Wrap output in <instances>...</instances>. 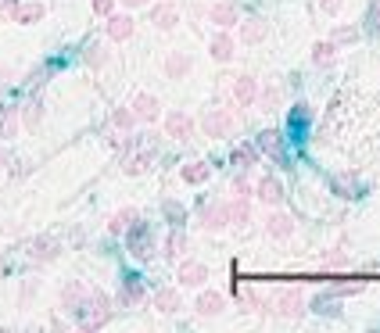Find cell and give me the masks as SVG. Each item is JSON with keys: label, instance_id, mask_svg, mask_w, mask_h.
Returning <instances> with one entry per match:
<instances>
[{"label": "cell", "instance_id": "6da1fadb", "mask_svg": "<svg viewBox=\"0 0 380 333\" xmlns=\"http://www.w3.org/2000/svg\"><path fill=\"white\" fill-rule=\"evenodd\" d=\"M194 11L219 29H234L241 22V8L234 0H194Z\"/></svg>", "mask_w": 380, "mask_h": 333}, {"label": "cell", "instance_id": "7a4b0ae2", "mask_svg": "<svg viewBox=\"0 0 380 333\" xmlns=\"http://www.w3.org/2000/svg\"><path fill=\"white\" fill-rule=\"evenodd\" d=\"M115 316V305H112V298L104 294V290H90L87 294V305H83V316L76 319L83 330H97V326H104Z\"/></svg>", "mask_w": 380, "mask_h": 333}, {"label": "cell", "instance_id": "3957f363", "mask_svg": "<svg viewBox=\"0 0 380 333\" xmlns=\"http://www.w3.org/2000/svg\"><path fill=\"white\" fill-rule=\"evenodd\" d=\"M269 308H273V316H280V319H302L305 316V294H302V287H284L277 290V294L269 298Z\"/></svg>", "mask_w": 380, "mask_h": 333}, {"label": "cell", "instance_id": "277c9868", "mask_svg": "<svg viewBox=\"0 0 380 333\" xmlns=\"http://www.w3.org/2000/svg\"><path fill=\"white\" fill-rule=\"evenodd\" d=\"M230 129H234V115H230L226 108H208L201 115V133L205 136H230Z\"/></svg>", "mask_w": 380, "mask_h": 333}, {"label": "cell", "instance_id": "5b68a950", "mask_svg": "<svg viewBox=\"0 0 380 333\" xmlns=\"http://www.w3.org/2000/svg\"><path fill=\"white\" fill-rule=\"evenodd\" d=\"M87 294H90V290H87V283H83V280H72V283H65V290H61V305H65V312H69V316H83V305H87Z\"/></svg>", "mask_w": 380, "mask_h": 333}, {"label": "cell", "instance_id": "8992f818", "mask_svg": "<svg viewBox=\"0 0 380 333\" xmlns=\"http://www.w3.org/2000/svg\"><path fill=\"white\" fill-rule=\"evenodd\" d=\"M133 118L144 122V126H147V122H158V118H162L158 97H155V93H137V97H133Z\"/></svg>", "mask_w": 380, "mask_h": 333}, {"label": "cell", "instance_id": "52a82bcc", "mask_svg": "<svg viewBox=\"0 0 380 333\" xmlns=\"http://www.w3.org/2000/svg\"><path fill=\"white\" fill-rule=\"evenodd\" d=\"M165 136L190 140V136H194V118H190L187 111H169L165 115Z\"/></svg>", "mask_w": 380, "mask_h": 333}, {"label": "cell", "instance_id": "ba28073f", "mask_svg": "<svg viewBox=\"0 0 380 333\" xmlns=\"http://www.w3.org/2000/svg\"><path fill=\"white\" fill-rule=\"evenodd\" d=\"M133 29H137V22H133V15H108V22H104V33H108V39H115V44H122V39H130L133 36Z\"/></svg>", "mask_w": 380, "mask_h": 333}, {"label": "cell", "instance_id": "9c48e42d", "mask_svg": "<svg viewBox=\"0 0 380 333\" xmlns=\"http://www.w3.org/2000/svg\"><path fill=\"white\" fill-rule=\"evenodd\" d=\"M226 226H230V219H226V201H219V204H205V208H201V230L219 233V230H226Z\"/></svg>", "mask_w": 380, "mask_h": 333}, {"label": "cell", "instance_id": "30bf717a", "mask_svg": "<svg viewBox=\"0 0 380 333\" xmlns=\"http://www.w3.org/2000/svg\"><path fill=\"white\" fill-rule=\"evenodd\" d=\"M266 233H269L273 240H291V237H294V215L273 212V215L266 219Z\"/></svg>", "mask_w": 380, "mask_h": 333}, {"label": "cell", "instance_id": "8fae6325", "mask_svg": "<svg viewBox=\"0 0 380 333\" xmlns=\"http://www.w3.org/2000/svg\"><path fill=\"white\" fill-rule=\"evenodd\" d=\"M58 258V240L54 237H36L33 244H29V262L33 265H47V262H54Z\"/></svg>", "mask_w": 380, "mask_h": 333}, {"label": "cell", "instance_id": "7c38bea8", "mask_svg": "<svg viewBox=\"0 0 380 333\" xmlns=\"http://www.w3.org/2000/svg\"><path fill=\"white\" fill-rule=\"evenodd\" d=\"M255 97H259V79H255V75H237V82H234V100L241 104V108H251V104H255Z\"/></svg>", "mask_w": 380, "mask_h": 333}, {"label": "cell", "instance_id": "4fadbf2b", "mask_svg": "<svg viewBox=\"0 0 380 333\" xmlns=\"http://www.w3.org/2000/svg\"><path fill=\"white\" fill-rule=\"evenodd\" d=\"M130 251H133V258H140V262H147V258H151V251H155L151 233H147L140 222H137L133 230H130Z\"/></svg>", "mask_w": 380, "mask_h": 333}, {"label": "cell", "instance_id": "5bb4252c", "mask_svg": "<svg viewBox=\"0 0 380 333\" xmlns=\"http://www.w3.org/2000/svg\"><path fill=\"white\" fill-rule=\"evenodd\" d=\"M255 197H259L262 204H280V201H284V183H280L277 176H262L259 186H255Z\"/></svg>", "mask_w": 380, "mask_h": 333}, {"label": "cell", "instance_id": "9a60e30c", "mask_svg": "<svg viewBox=\"0 0 380 333\" xmlns=\"http://www.w3.org/2000/svg\"><path fill=\"white\" fill-rule=\"evenodd\" d=\"M176 280H180L183 287H205V280H208V269H205L201 262H180V269H176Z\"/></svg>", "mask_w": 380, "mask_h": 333}, {"label": "cell", "instance_id": "2e32d148", "mask_svg": "<svg viewBox=\"0 0 380 333\" xmlns=\"http://www.w3.org/2000/svg\"><path fill=\"white\" fill-rule=\"evenodd\" d=\"M151 22H155V29H162V33L176 29V22H180V11L173 8V0H162L158 8H151Z\"/></svg>", "mask_w": 380, "mask_h": 333}, {"label": "cell", "instance_id": "e0dca14e", "mask_svg": "<svg viewBox=\"0 0 380 333\" xmlns=\"http://www.w3.org/2000/svg\"><path fill=\"white\" fill-rule=\"evenodd\" d=\"M137 222H140V212H137V208H119V212L108 219V230H112L115 237H122V233H130Z\"/></svg>", "mask_w": 380, "mask_h": 333}, {"label": "cell", "instance_id": "ac0fdd59", "mask_svg": "<svg viewBox=\"0 0 380 333\" xmlns=\"http://www.w3.org/2000/svg\"><path fill=\"white\" fill-rule=\"evenodd\" d=\"M266 33H269V22H266L262 15H255V18H248V22L241 26V39H244L248 47H255V44H262V39H266Z\"/></svg>", "mask_w": 380, "mask_h": 333}, {"label": "cell", "instance_id": "d6986e66", "mask_svg": "<svg viewBox=\"0 0 380 333\" xmlns=\"http://www.w3.org/2000/svg\"><path fill=\"white\" fill-rule=\"evenodd\" d=\"M198 316H205V319H212V316H219V312L226 308V298L223 294H216V290H205V294H198Z\"/></svg>", "mask_w": 380, "mask_h": 333}, {"label": "cell", "instance_id": "ffe728a7", "mask_svg": "<svg viewBox=\"0 0 380 333\" xmlns=\"http://www.w3.org/2000/svg\"><path fill=\"white\" fill-rule=\"evenodd\" d=\"M190 69H194V61H190L187 54H180V51H173V54L165 57V75L169 79H187Z\"/></svg>", "mask_w": 380, "mask_h": 333}, {"label": "cell", "instance_id": "44dd1931", "mask_svg": "<svg viewBox=\"0 0 380 333\" xmlns=\"http://www.w3.org/2000/svg\"><path fill=\"white\" fill-rule=\"evenodd\" d=\"M155 308H158V312H165V316H176V312L183 308L180 290H173V287H162L158 294H155Z\"/></svg>", "mask_w": 380, "mask_h": 333}, {"label": "cell", "instance_id": "7402d4cb", "mask_svg": "<svg viewBox=\"0 0 380 333\" xmlns=\"http://www.w3.org/2000/svg\"><path fill=\"white\" fill-rule=\"evenodd\" d=\"M234 54H237V44H234V36L223 29V33L212 39V57L219 61V65H226V61H234Z\"/></svg>", "mask_w": 380, "mask_h": 333}, {"label": "cell", "instance_id": "603a6c76", "mask_svg": "<svg viewBox=\"0 0 380 333\" xmlns=\"http://www.w3.org/2000/svg\"><path fill=\"white\" fill-rule=\"evenodd\" d=\"M226 219L234 226H244L251 219V197H230L226 201Z\"/></svg>", "mask_w": 380, "mask_h": 333}, {"label": "cell", "instance_id": "cb8c5ba5", "mask_svg": "<svg viewBox=\"0 0 380 333\" xmlns=\"http://www.w3.org/2000/svg\"><path fill=\"white\" fill-rule=\"evenodd\" d=\"M180 176H183V183H190V186H201V183H208V176H212V165L190 161V165H183V169H180Z\"/></svg>", "mask_w": 380, "mask_h": 333}, {"label": "cell", "instance_id": "d4e9b609", "mask_svg": "<svg viewBox=\"0 0 380 333\" xmlns=\"http://www.w3.org/2000/svg\"><path fill=\"white\" fill-rule=\"evenodd\" d=\"M334 61H337V44H334V39H320V44L312 47V65L330 69Z\"/></svg>", "mask_w": 380, "mask_h": 333}, {"label": "cell", "instance_id": "484cf974", "mask_svg": "<svg viewBox=\"0 0 380 333\" xmlns=\"http://www.w3.org/2000/svg\"><path fill=\"white\" fill-rule=\"evenodd\" d=\"M44 15H47V8H44V4H36V0H33V4H18V11H15V18H11V22H18V26H36Z\"/></svg>", "mask_w": 380, "mask_h": 333}, {"label": "cell", "instance_id": "4316f807", "mask_svg": "<svg viewBox=\"0 0 380 333\" xmlns=\"http://www.w3.org/2000/svg\"><path fill=\"white\" fill-rule=\"evenodd\" d=\"M230 165H237V169H251V165H259V147L241 143V147L230 151Z\"/></svg>", "mask_w": 380, "mask_h": 333}, {"label": "cell", "instance_id": "83f0119b", "mask_svg": "<svg viewBox=\"0 0 380 333\" xmlns=\"http://www.w3.org/2000/svg\"><path fill=\"white\" fill-rule=\"evenodd\" d=\"M259 151H266L269 158L284 161V143H280V133H277V129H266V133H259Z\"/></svg>", "mask_w": 380, "mask_h": 333}, {"label": "cell", "instance_id": "f1b7e54d", "mask_svg": "<svg viewBox=\"0 0 380 333\" xmlns=\"http://www.w3.org/2000/svg\"><path fill=\"white\" fill-rule=\"evenodd\" d=\"M151 161H155V154H151V151H137V154L126 158L122 169H126V176H140V172L151 169Z\"/></svg>", "mask_w": 380, "mask_h": 333}, {"label": "cell", "instance_id": "f546056e", "mask_svg": "<svg viewBox=\"0 0 380 333\" xmlns=\"http://www.w3.org/2000/svg\"><path fill=\"white\" fill-rule=\"evenodd\" d=\"M18 126H22V118H18V108H11V104H4L0 108V136H15L18 133Z\"/></svg>", "mask_w": 380, "mask_h": 333}, {"label": "cell", "instance_id": "4dcf8cb0", "mask_svg": "<svg viewBox=\"0 0 380 333\" xmlns=\"http://www.w3.org/2000/svg\"><path fill=\"white\" fill-rule=\"evenodd\" d=\"M183 251H187V233H183L180 226H176V230H173V233L165 237V258L173 262V258H180Z\"/></svg>", "mask_w": 380, "mask_h": 333}, {"label": "cell", "instance_id": "1f68e13d", "mask_svg": "<svg viewBox=\"0 0 380 333\" xmlns=\"http://www.w3.org/2000/svg\"><path fill=\"white\" fill-rule=\"evenodd\" d=\"M122 301H126V305L144 301V283H140V276H126V283H122Z\"/></svg>", "mask_w": 380, "mask_h": 333}, {"label": "cell", "instance_id": "d6a6232c", "mask_svg": "<svg viewBox=\"0 0 380 333\" xmlns=\"http://www.w3.org/2000/svg\"><path fill=\"white\" fill-rule=\"evenodd\" d=\"M255 104H259L262 111H277V104H280V90H277V87H266V90H259Z\"/></svg>", "mask_w": 380, "mask_h": 333}, {"label": "cell", "instance_id": "836d02e7", "mask_svg": "<svg viewBox=\"0 0 380 333\" xmlns=\"http://www.w3.org/2000/svg\"><path fill=\"white\" fill-rule=\"evenodd\" d=\"M133 122H137V118H133V111H126V108H115V111H112V118H108V126L126 133V129L133 126Z\"/></svg>", "mask_w": 380, "mask_h": 333}, {"label": "cell", "instance_id": "e575fe53", "mask_svg": "<svg viewBox=\"0 0 380 333\" xmlns=\"http://www.w3.org/2000/svg\"><path fill=\"white\" fill-rule=\"evenodd\" d=\"M40 115H44V108H40V100H29L22 111H18V118H22V126H36Z\"/></svg>", "mask_w": 380, "mask_h": 333}, {"label": "cell", "instance_id": "d590c367", "mask_svg": "<svg viewBox=\"0 0 380 333\" xmlns=\"http://www.w3.org/2000/svg\"><path fill=\"white\" fill-rule=\"evenodd\" d=\"M320 265H323V269H348V265H352V258H348L345 251H330V255H323V258H320Z\"/></svg>", "mask_w": 380, "mask_h": 333}, {"label": "cell", "instance_id": "8d00e7d4", "mask_svg": "<svg viewBox=\"0 0 380 333\" xmlns=\"http://www.w3.org/2000/svg\"><path fill=\"white\" fill-rule=\"evenodd\" d=\"M359 39V29L355 26H337L334 29V44H355Z\"/></svg>", "mask_w": 380, "mask_h": 333}, {"label": "cell", "instance_id": "74e56055", "mask_svg": "<svg viewBox=\"0 0 380 333\" xmlns=\"http://www.w3.org/2000/svg\"><path fill=\"white\" fill-rule=\"evenodd\" d=\"M230 190H234V197H255V186H251L244 176H237L234 183H230Z\"/></svg>", "mask_w": 380, "mask_h": 333}, {"label": "cell", "instance_id": "f35d334b", "mask_svg": "<svg viewBox=\"0 0 380 333\" xmlns=\"http://www.w3.org/2000/svg\"><path fill=\"white\" fill-rule=\"evenodd\" d=\"M305 122H309V108H305V104H294V111H291V126L298 129V126H305Z\"/></svg>", "mask_w": 380, "mask_h": 333}, {"label": "cell", "instance_id": "ab89813d", "mask_svg": "<svg viewBox=\"0 0 380 333\" xmlns=\"http://www.w3.org/2000/svg\"><path fill=\"white\" fill-rule=\"evenodd\" d=\"M334 298H352V294H363V283H348V287H334L330 290Z\"/></svg>", "mask_w": 380, "mask_h": 333}, {"label": "cell", "instance_id": "60d3db41", "mask_svg": "<svg viewBox=\"0 0 380 333\" xmlns=\"http://www.w3.org/2000/svg\"><path fill=\"white\" fill-rule=\"evenodd\" d=\"M165 215L180 226V222H183V204H176V201H165Z\"/></svg>", "mask_w": 380, "mask_h": 333}, {"label": "cell", "instance_id": "b9f144b4", "mask_svg": "<svg viewBox=\"0 0 380 333\" xmlns=\"http://www.w3.org/2000/svg\"><path fill=\"white\" fill-rule=\"evenodd\" d=\"M320 8H323L327 15H337V11L345 8V0H320Z\"/></svg>", "mask_w": 380, "mask_h": 333}, {"label": "cell", "instance_id": "7bdbcfd3", "mask_svg": "<svg viewBox=\"0 0 380 333\" xmlns=\"http://www.w3.org/2000/svg\"><path fill=\"white\" fill-rule=\"evenodd\" d=\"M18 4H22V0H0V15H11V18H15Z\"/></svg>", "mask_w": 380, "mask_h": 333}, {"label": "cell", "instance_id": "ee69618b", "mask_svg": "<svg viewBox=\"0 0 380 333\" xmlns=\"http://www.w3.org/2000/svg\"><path fill=\"white\" fill-rule=\"evenodd\" d=\"M112 8H115V0H94V11L97 15H112Z\"/></svg>", "mask_w": 380, "mask_h": 333}, {"label": "cell", "instance_id": "f6af8a7d", "mask_svg": "<svg viewBox=\"0 0 380 333\" xmlns=\"http://www.w3.org/2000/svg\"><path fill=\"white\" fill-rule=\"evenodd\" d=\"M36 287H40L36 280H33V283H26V287H22V294H18V305H26V298H33V294H36Z\"/></svg>", "mask_w": 380, "mask_h": 333}, {"label": "cell", "instance_id": "bcb514c9", "mask_svg": "<svg viewBox=\"0 0 380 333\" xmlns=\"http://www.w3.org/2000/svg\"><path fill=\"white\" fill-rule=\"evenodd\" d=\"M90 65H94V69L104 65V51H101V47H90Z\"/></svg>", "mask_w": 380, "mask_h": 333}, {"label": "cell", "instance_id": "7dc6e473", "mask_svg": "<svg viewBox=\"0 0 380 333\" xmlns=\"http://www.w3.org/2000/svg\"><path fill=\"white\" fill-rule=\"evenodd\" d=\"M373 22H377V29H380V0H373Z\"/></svg>", "mask_w": 380, "mask_h": 333}, {"label": "cell", "instance_id": "c3c4849f", "mask_svg": "<svg viewBox=\"0 0 380 333\" xmlns=\"http://www.w3.org/2000/svg\"><path fill=\"white\" fill-rule=\"evenodd\" d=\"M122 4H126V8H144L147 0H122Z\"/></svg>", "mask_w": 380, "mask_h": 333}, {"label": "cell", "instance_id": "681fc988", "mask_svg": "<svg viewBox=\"0 0 380 333\" xmlns=\"http://www.w3.org/2000/svg\"><path fill=\"white\" fill-rule=\"evenodd\" d=\"M4 165H8V151H4V147H0V169H4Z\"/></svg>", "mask_w": 380, "mask_h": 333}]
</instances>
